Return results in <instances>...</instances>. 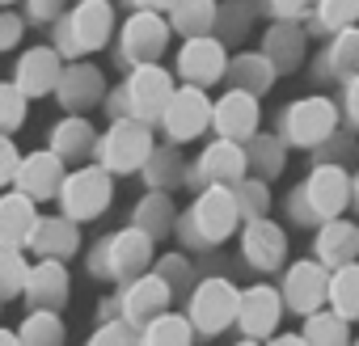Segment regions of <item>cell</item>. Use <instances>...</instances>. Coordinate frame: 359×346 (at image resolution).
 I'll return each mask as SVG.
<instances>
[{"mask_svg": "<svg viewBox=\"0 0 359 346\" xmlns=\"http://www.w3.org/2000/svg\"><path fill=\"white\" fill-rule=\"evenodd\" d=\"M237 220H241V212H237L233 186H208L195 199L191 216L182 220V237L195 241V245H216V241H224L237 228Z\"/></svg>", "mask_w": 359, "mask_h": 346, "instance_id": "1", "label": "cell"}, {"mask_svg": "<svg viewBox=\"0 0 359 346\" xmlns=\"http://www.w3.org/2000/svg\"><path fill=\"white\" fill-rule=\"evenodd\" d=\"M123 110H127V118H140V123H161V114H165V106H169V97H173V81H169V72L165 68H156V64H140V68H131V76H127V85H123Z\"/></svg>", "mask_w": 359, "mask_h": 346, "instance_id": "2", "label": "cell"}, {"mask_svg": "<svg viewBox=\"0 0 359 346\" xmlns=\"http://www.w3.org/2000/svg\"><path fill=\"white\" fill-rule=\"evenodd\" d=\"M351 203V178H346V169L338 165H317L309 173V182L300 191V220H334L342 216V207Z\"/></svg>", "mask_w": 359, "mask_h": 346, "instance_id": "3", "label": "cell"}, {"mask_svg": "<svg viewBox=\"0 0 359 346\" xmlns=\"http://www.w3.org/2000/svg\"><path fill=\"white\" fill-rule=\"evenodd\" d=\"M110 169H97V165H85L76 173H68L64 186H60V203H64V216L68 220H97L106 207H110Z\"/></svg>", "mask_w": 359, "mask_h": 346, "instance_id": "4", "label": "cell"}, {"mask_svg": "<svg viewBox=\"0 0 359 346\" xmlns=\"http://www.w3.org/2000/svg\"><path fill=\"white\" fill-rule=\"evenodd\" d=\"M152 156V131L140 118H118L102 139V165L110 173H140Z\"/></svg>", "mask_w": 359, "mask_h": 346, "instance_id": "5", "label": "cell"}, {"mask_svg": "<svg viewBox=\"0 0 359 346\" xmlns=\"http://www.w3.org/2000/svg\"><path fill=\"white\" fill-rule=\"evenodd\" d=\"M169 22L161 18V13H152V9H135L127 22H123V39H118V55L131 64V68H140V64H156L161 60V51L169 47Z\"/></svg>", "mask_w": 359, "mask_h": 346, "instance_id": "6", "label": "cell"}, {"mask_svg": "<svg viewBox=\"0 0 359 346\" xmlns=\"http://www.w3.org/2000/svg\"><path fill=\"white\" fill-rule=\"evenodd\" d=\"M338 127V110L330 97H300L296 106L283 110V139L292 148H317L321 139H330Z\"/></svg>", "mask_w": 359, "mask_h": 346, "instance_id": "7", "label": "cell"}, {"mask_svg": "<svg viewBox=\"0 0 359 346\" xmlns=\"http://www.w3.org/2000/svg\"><path fill=\"white\" fill-rule=\"evenodd\" d=\"M114 34V9L110 0H81V5L68 13L64 22V47L76 51V55H89V51H102Z\"/></svg>", "mask_w": 359, "mask_h": 346, "instance_id": "8", "label": "cell"}, {"mask_svg": "<svg viewBox=\"0 0 359 346\" xmlns=\"http://www.w3.org/2000/svg\"><path fill=\"white\" fill-rule=\"evenodd\" d=\"M161 127L169 131L173 144H182V139H195L212 127V102L199 85H187V89H173L165 114H161Z\"/></svg>", "mask_w": 359, "mask_h": 346, "instance_id": "9", "label": "cell"}, {"mask_svg": "<svg viewBox=\"0 0 359 346\" xmlns=\"http://www.w3.org/2000/svg\"><path fill=\"white\" fill-rule=\"evenodd\" d=\"M241 291L229 279H203L191 296V325L203 333H220L229 321H237Z\"/></svg>", "mask_w": 359, "mask_h": 346, "instance_id": "10", "label": "cell"}, {"mask_svg": "<svg viewBox=\"0 0 359 346\" xmlns=\"http://www.w3.org/2000/svg\"><path fill=\"white\" fill-rule=\"evenodd\" d=\"M148 258H152V237L144 233V228H123V233H114L106 245H102V254H97V270H106V275H118V279H140L144 275V266H148Z\"/></svg>", "mask_w": 359, "mask_h": 346, "instance_id": "11", "label": "cell"}, {"mask_svg": "<svg viewBox=\"0 0 359 346\" xmlns=\"http://www.w3.org/2000/svg\"><path fill=\"white\" fill-rule=\"evenodd\" d=\"M177 72H182L187 85H216L224 72H229V55H224V43L212 39V34H195L182 43V51H177Z\"/></svg>", "mask_w": 359, "mask_h": 346, "instance_id": "12", "label": "cell"}, {"mask_svg": "<svg viewBox=\"0 0 359 346\" xmlns=\"http://www.w3.org/2000/svg\"><path fill=\"white\" fill-rule=\"evenodd\" d=\"M258 118H262V110H258V97L254 93H245V89H229L216 106H212V123H216V131H220V139H254L258 135Z\"/></svg>", "mask_w": 359, "mask_h": 346, "instance_id": "13", "label": "cell"}, {"mask_svg": "<svg viewBox=\"0 0 359 346\" xmlns=\"http://www.w3.org/2000/svg\"><path fill=\"white\" fill-rule=\"evenodd\" d=\"M245 165H250V156H245V148L237 139H216L195 165V182H203V186H237L245 178Z\"/></svg>", "mask_w": 359, "mask_h": 346, "instance_id": "14", "label": "cell"}, {"mask_svg": "<svg viewBox=\"0 0 359 346\" xmlns=\"http://www.w3.org/2000/svg\"><path fill=\"white\" fill-rule=\"evenodd\" d=\"M64 156H55L51 148L47 152H30L22 165H18V191L22 195H30L34 203H43V199H55L60 195V186H64Z\"/></svg>", "mask_w": 359, "mask_h": 346, "instance_id": "15", "label": "cell"}, {"mask_svg": "<svg viewBox=\"0 0 359 346\" xmlns=\"http://www.w3.org/2000/svg\"><path fill=\"white\" fill-rule=\"evenodd\" d=\"M169 300H173V287L161 275H140L123 291V317H127V325H148L169 308Z\"/></svg>", "mask_w": 359, "mask_h": 346, "instance_id": "16", "label": "cell"}, {"mask_svg": "<svg viewBox=\"0 0 359 346\" xmlns=\"http://www.w3.org/2000/svg\"><path fill=\"white\" fill-rule=\"evenodd\" d=\"M60 72H64V55L55 47H30L22 60H18V89L26 97H43V93H55L60 85Z\"/></svg>", "mask_w": 359, "mask_h": 346, "instance_id": "17", "label": "cell"}, {"mask_svg": "<svg viewBox=\"0 0 359 346\" xmlns=\"http://www.w3.org/2000/svg\"><path fill=\"white\" fill-rule=\"evenodd\" d=\"M102 93H106V81H102V72H97L93 64H68V68L60 72L55 97H60V106H64V110L81 114V110L97 106V102H102Z\"/></svg>", "mask_w": 359, "mask_h": 346, "instance_id": "18", "label": "cell"}, {"mask_svg": "<svg viewBox=\"0 0 359 346\" xmlns=\"http://www.w3.org/2000/svg\"><path fill=\"white\" fill-rule=\"evenodd\" d=\"M34 228H39V216H34V199L30 195L13 191V195L0 199V245L22 249V245H30Z\"/></svg>", "mask_w": 359, "mask_h": 346, "instance_id": "19", "label": "cell"}, {"mask_svg": "<svg viewBox=\"0 0 359 346\" xmlns=\"http://www.w3.org/2000/svg\"><path fill=\"white\" fill-rule=\"evenodd\" d=\"M283 254H287V237H283L279 224H271L266 216H262V220H245V258H250L258 270L283 266Z\"/></svg>", "mask_w": 359, "mask_h": 346, "instance_id": "20", "label": "cell"}, {"mask_svg": "<svg viewBox=\"0 0 359 346\" xmlns=\"http://www.w3.org/2000/svg\"><path fill=\"white\" fill-rule=\"evenodd\" d=\"M325 287H330L325 266H317V262H296V266L287 270L283 300H287L296 312H317V304L325 300Z\"/></svg>", "mask_w": 359, "mask_h": 346, "instance_id": "21", "label": "cell"}, {"mask_svg": "<svg viewBox=\"0 0 359 346\" xmlns=\"http://www.w3.org/2000/svg\"><path fill=\"white\" fill-rule=\"evenodd\" d=\"M68 296V270L60 258H43L39 266H30L26 275V300L39 308H60Z\"/></svg>", "mask_w": 359, "mask_h": 346, "instance_id": "22", "label": "cell"}, {"mask_svg": "<svg viewBox=\"0 0 359 346\" xmlns=\"http://www.w3.org/2000/svg\"><path fill=\"white\" fill-rule=\"evenodd\" d=\"M317 258L325 262V266H346V262H355L359 258V224H351V220H325L321 224V233H317Z\"/></svg>", "mask_w": 359, "mask_h": 346, "instance_id": "23", "label": "cell"}, {"mask_svg": "<svg viewBox=\"0 0 359 346\" xmlns=\"http://www.w3.org/2000/svg\"><path fill=\"white\" fill-rule=\"evenodd\" d=\"M237 321H241V329L254 333V338L271 333L275 321H279V291H271V287H254V291H245L241 304H237Z\"/></svg>", "mask_w": 359, "mask_h": 346, "instance_id": "24", "label": "cell"}, {"mask_svg": "<svg viewBox=\"0 0 359 346\" xmlns=\"http://www.w3.org/2000/svg\"><path fill=\"white\" fill-rule=\"evenodd\" d=\"M30 245L43 254V258H68V254H76V245H81V233H76V220H68V216H60V220H39V228H34V237H30Z\"/></svg>", "mask_w": 359, "mask_h": 346, "instance_id": "25", "label": "cell"}, {"mask_svg": "<svg viewBox=\"0 0 359 346\" xmlns=\"http://www.w3.org/2000/svg\"><path fill=\"white\" fill-rule=\"evenodd\" d=\"M275 64L266 60V51H245L237 60H229V76H233V89H245V93H266L271 81H275Z\"/></svg>", "mask_w": 359, "mask_h": 346, "instance_id": "26", "label": "cell"}, {"mask_svg": "<svg viewBox=\"0 0 359 346\" xmlns=\"http://www.w3.org/2000/svg\"><path fill=\"white\" fill-rule=\"evenodd\" d=\"M216 18H220L216 0H173V5H169V30L187 34V39L208 34L216 26Z\"/></svg>", "mask_w": 359, "mask_h": 346, "instance_id": "27", "label": "cell"}, {"mask_svg": "<svg viewBox=\"0 0 359 346\" xmlns=\"http://www.w3.org/2000/svg\"><path fill=\"white\" fill-rule=\"evenodd\" d=\"M89 148H93V127H89V118L68 114L64 123H55V131H51V152H55V156L81 160V156H89Z\"/></svg>", "mask_w": 359, "mask_h": 346, "instance_id": "28", "label": "cell"}, {"mask_svg": "<svg viewBox=\"0 0 359 346\" xmlns=\"http://www.w3.org/2000/svg\"><path fill=\"white\" fill-rule=\"evenodd\" d=\"M262 51H266V60H271L275 68H292V64H300V55H304V30H300L296 22H279V26L266 30Z\"/></svg>", "mask_w": 359, "mask_h": 346, "instance_id": "29", "label": "cell"}, {"mask_svg": "<svg viewBox=\"0 0 359 346\" xmlns=\"http://www.w3.org/2000/svg\"><path fill=\"white\" fill-rule=\"evenodd\" d=\"M325 296H330V304H334V312L342 321H355L359 317V266L355 262L338 266L334 279H330V287H325Z\"/></svg>", "mask_w": 359, "mask_h": 346, "instance_id": "30", "label": "cell"}, {"mask_svg": "<svg viewBox=\"0 0 359 346\" xmlns=\"http://www.w3.org/2000/svg\"><path fill=\"white\" fill-rule=\"evenodd\" d=\"M173 220H177V212H173V203H169L165 191H152V195L135 207V228H144L148 237H165V233L173 228Z\"/></svg>", "mask_w": 359, "mask_h": 346, "instance_id": "31", "label": "cell"}, {"mask_svg": "<svg viewBox=\"0 0 359 346\" xmlns=\"http://www.w3.org/2000/svg\"><path fill=\"white\" fill-rule=\"evenodd\" d=\"M304 346H346V321L338 312H309Z\"/></svg>", "mask_w": 359, "mask_h": 346, "instance_id": "32", "label": "cell"}, {"mask_svg": "<svg viewBox=\"0 0 359 346\" xmlns=\"http://www.w3.org/2000/svg\"><path fill=\"white\" fill-rule=\"evenodd\" d=\"M330 72H338V76H355V72H359V22L346 26V30H334Z\"/></svg>", "mask_w": 359, "mask_h": 346, "instance_id": "33", "label": "cell"}, {"mask_svg": "<svg viewBox=\"0 0 359 346\" xmlns=\"http://www.w3.org/2000/svg\"><path fill=\"white\" fill-rule=\"evenodd\" d=\"M144 346H191V321L182 317H156L144 325Z\"/></svg>", "mask_w": 359, "mask_h": 346, "instance_id": "34", "label": "cell"}, {"mask_svg": "<svg viewBox=\"0 0 359 346\" xmlns=\"http://www.w3.org/2000/svg\"><path fill=\"white\" fill-rule=\"evenodd\" d=\"M18 342H22V346H60V342H64V325H60V317H55V312L39 308V312L22 325Z\"/></svg>", "mask_w": 359, "mask_h": 346, "instance_id": "35", "label": "cell"}, {"mask_svg": "<svg viewBox=\"0 0 359 346\" xmlns=\"http://www.w3.org/2000/svg\"><path fill=\"white\" fill-rule=\"evenodd\" d=\"M26 275H30V266H26L22 249H5V245H0V300L26 291Z\"/></svg>", "mask_w": 359, "mask_h": 346, "instance_id": "36", "label": "cell"}, {"mask_svg": "<svg viewBox=\"0 0 359 346\" xmlns=\"http://www.w3.org/2000/svg\"><path fill=\"white\" fill-rule=\"evenodd\" d=\"M233 195H237V212H241V220H262L266 207H271L266 182H250V178H241V182L233 186Z\"/></svg>", "mask_w": 359, "mask_h": 346, "instance_id": "37", "label": "cell"}, {"mask_svg": "<svg viewBox=\"0 0 359 346\" xmlns=\"http://www.w3.org/2000/svg\"><path fill=\"white\" fill-rule=\"evenodd\" d=\"M317 22L321 30H346L359 22V0H317Z\"/></svg>", "mask_w": 359, "mask_h": 346, "instance_id": "38", "label": "cell"}, {"mask_svg": "<svg viewBox=\"0 0 359 346\" xmlns=\"http://www.w3.org/2000/svg\"><path fill=\"white\" fill-rule=\"evenodd\" d=\"M148 178H152V186H169V182H182L187 178V169H182V156H177L173 148H165V152H156L152 148V156H148Z\"/></svg>", "mask_w": 359, "mask_h": 346, "instance_id": "39", "label": "cell"}, {"mask_svg": "<svg viewBox=\"0 0 359 346\" xmlns=\"http://www.w3.org/2000/svg\"><path fill=\"white\" fill-rule=\"evenodd\" d=\"M26 123V93L18 85H0V135H9Z\"/></svg>", "mask_w": 359, "mask_h": 346, "instance_id": "40", "label": "cell"}, {"mask_svg": "<svg viewBox=\"0 0 359 346\" xmlns=\"http://www.w3.org/2000/svg\"><path fill=\"white\" fill-rule=\"evenodd\" d=\"M89 346H135V333H131L127 321H110V325H102V329L93 333Z\"/></svg>", "mask_w": 359, "mask_h": 346, "instance_id": "41", "label": "cell"}, {"mask_svg": "<svg viewBox=\"0 0 359 346\" xmlns=\"http://www.w3.org/2000/svg\"><path fill=\"white\" fill-rule=\"evenodd\" d=\"M18 165H22V156H18L13 139H9V135H0V186L18 178Z\"/></svg>", "mask_w": 359, "mask_h": 346, "instance_id": "42", "label": "cell"}, {"mask_svg": "<svg viewBox=\"0 0 359 346\" xmlns=\"http://www.w3.org/2000/svg\"><path fill=\"white\" fill-rule=\"evenodd\" d=\"M156 275H161L173 291H177V287H187V262H182V258H165V262L156 266Z\"/></svg>", "mask_w": 359, "mask_h": 346, "instance_id": "43", "label": "cell"}, {"mask_svg": "<svg viewBox=\"0 0 359 346\" xmlns=\"http://www.w3.org/2000/svg\"><path fill=\"white\" fill-rule=\"evenodd\" d=\"M22 18H13V13H0V51H9V47H18V39H22Z\"/></svg>", "mask_w": 359, "mask_h": 346, "instance_id": "44", "label": "cell"}, {"mask_svg": "<svg viewBox=\"0 0 359 346\" xmlns=\"http://www.w3.org/2000/svg\"><path fill=\"white\" fill-rule=\"evenodd\" d=\"M26 9L34 22H55L64 13V0H26Z\"/></svg>", "mask_w": 359, "mask_h": 346, "instance_id": "45", "label": "cell"}, {"mask_svg": "<svg viewBox=\"0 0 359 346\" xmlns=\"http://www.w3.org/2000/svg\"><path fill=\"white\" fill-rule=\"evenodd\" d=\"M313 5H317V0H271V9H275L283 22H296V18H300L304 9H313Z\"/></svg>", "mask_w": 359, "mask_h": 346, "instance_id": "46", "label": "cell"}, {"mask_svg": "<svg viewBox=\"0 0 359 346\" xmlns=\"http://www.w3.org/2000/svg\"><path fill=\"white\" fill-rule=\"evenodd\" d=\"M346 114L359 123V72H355V76H346Z\"/></svg>", "mask_w": 359, "mask_h": 346, "instance_id": "47", "label": "cell"}, {"mask_svg": "<svg viewBox=\"0 0 359 346\" xmlns=\"http://www.w3.org/2000/svg\"><path fill=\"white\" fill-rule=\"evenodd\" d=\"M135 9H152V13H169V5L173 0H131Z\"/></svg>", "mask_w": 359, "mask_h": 346, "instance_id": "48", "label": "cell"}, {"mask_svg": "<svg viewBox=\"0 0 359 346\" xmlns=\"http://www.w3.org/2000/svg\"><path fill=\"white\" fill-rule=\"evenodd\" d=\"M0 346H22V342H18V333H9V329H0Z\"/></svg>", "mask_w": 359, "mask_h": 346, "instance_id": "49", "label": "cell"}, {"mask_svg": "<svg viewBox=\"0 0 359 346\" xmlns=\"http://www.w3.org/2000/svg\"><path fill=\"white\" fill-rule=\"evenodd\" d=\"M271 346H304V338H275Z\"/></svg>", "mask_w": 359, "mask_h": 346, "instance_id": "50", "label": "cell"}, {"mask_svg": "<svg viewBox=\"0 0 359 346\" xmlns=\"http://www.w3.org/2000/svg\"><path fill=\"white\" fill-rule=\"evenodd\" d=\"M351 203H359V178L351 182Z\"/></svg>", "mask_w": 359, "mask_h": 346, "instance_id": "51", "label": "cell"}, {"mask_svg": "<svg viewBox=\"0 0 359 346\" xmlns=\"http://www.w3.org/2000/svg\"><path fill=\"white\" fill-rule=\"evenodd\" d=\"M0 5H18V0H0Z\"/></svg>", "mask_w": 359, "mask_h": 346, "instance_id": "52", "label": "cell"}, {"mask_svg": "<svg viewBox=\"0 0 359 346\" xmlns=\"http://www.w3.org/2000/svg\"><path fill=\"white\" fill-rule=\"evenodd\" d=\"M241 346H258V342H241Z\"/></svg>", "mask_w": 359, "mask_h": 346, "instance_id": "53", "label": "cell"}]
</instances>
